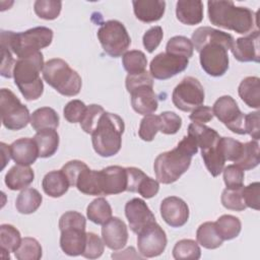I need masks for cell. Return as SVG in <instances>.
<instances>
[{
    "instance_id": "1",
    "label": "cell",
    "mask_w": 260,
    "mask_h": 260,
    "mask_svg": "<svg viewBox=\"0 0 260 260\" xmlns=\"http://www.w3.org/2000/svg\"><path fill=\"white\" fill-rule=\"evenodd\" d=\"M191 42L199 53L202 69L210 76H222L229 69V54L235 39L232 35L210 26H200L192 34Z\"/></svg>"
},
{
    "instance_id": "2",
    "label": "cell",
    "mask_w": 260,
    "mask_h": 260,
    "mask_svg": "<svg viewBox=\"0 0 260 260\" xmlns=\"http://www.w3.org/2000/svg\"><path fill=\"white\" fill-rule=\"evenodd\" d=\"M197 151L198 145L195 139L187 135L174 149L158 154L153 162V170L157 181L162 184L176 182L189 169L192 156Z\"/></svg>"
},
{
    "instance_id": "3",
    "label": "cell",
    "mask_w": 260,
    "mask_h": 260,
    "mask_svg": "<svg viewBox=\"0 0 260 260\" xmlns=\"http://www.w3.org/2000/svg\"><path fill=\"white\" fill-rule=\"evenodd\" d=\"M208 18L211 24L241 35L258 30L257 14L247 7L236 6L233 1H208Z\"/></svg>"
},
{
    "instance_id": "4",
    "label": "cell",
    "mask_w": 260,
    "mask_h": 260,
    "mask_svg": "<svg viewBox=\"0 0 260 260\" xmlns=\"http://www.w3.org/2000/svg\"><path fill=\"white\" fill-rule=\"evenodd\" d=\"M124 130L125 124L120 116L105 112L91 133V142L94 151L103 157H110L117 154L121 149Z\"/></svg>"
},
{
    "instance_id": "5",
    "label": "cell",
    "mask_w": 260,
    "mask_h": 260,
    "mask_svg": "<svg viewBox=\"0 0 260 260\" xmlns=\"http://www.w3.org/2000/svg\"><path fill=\"white\" fill-rule=\"evenodd\" d=\"M53 41V30L46 26H37L25 31H1V46L7 47L17 58H24L49 47Z\"/></svg>"
},
{
    "instance_id": "6",
    "label": "cell",
    "mask_w": 260,
    "mask_h": 260,
    "mask_svg": "<svg viewBox=\"0 0 260 260\" xmlns=\"http://www.w3.org/2000/svg\"><path fill=\"white\" fill-rule=\"evenodd\" d=\"M44 57L41 52L16 60L13 69V78L21 94L27 101L41 98L44 83L40 77L44 69Z\"/></svg>"
},
{
    "instance_id": "7",
    "label": "cell",
    "mask_w": 260,
    "mask_h": 260,
    "mask_svg": "<svg viewBox=\"0 0 260 260\" xmlns=\"http://www.w3.org/2000/svg\"><path fill=\"white\" fill-rule=\"evenodd\" d=\"M126 89L131 95V106L140 115H150L157 110V96L153 90V79L146 70L137 74H128Z\"/></svg>"
},
{
    "instance_id": "8",
    "label": "cell",
    "mask_w": 260,
    "mask_h": 260,
    "mask_svg": "<svg viewBox=\"0 0 260 260\" xmlns=\"http://www.w3.org/2000/svg\"><path fill=\"white\" fill-rule=\"evenodd\" d=\"M43 77L49 85L65 96H74L81 89L80 75L67 62L59 58L50 59L45 63Z\"/></svg>"
},
{
    "instance_id": "9",
    "label": "cell",
    "mask_w": 260,
    "mask_h": 260,
    "mask_svg": "<svg viewBox=\"0 0 260 260\" xmlns=\"http://www.w3.org/2000/svg\"><path fill=\"white\" fill-rule=\"evenodd\" d=\"M85 225V217L77 211H67L61 215L59 219L60 247L65 254L82 255L86 241Z\"/></svg>"
},
{
    "instance_id": "10",
    "label": "cell",
    "mask_w": 260,
    "mask_h": 260,
    "mask_svg": "<svg viewBox=\"0 0 260 260\" xmlns=\"http://www.w3.org/2000/svg\"><path fill=\"white\" fill-rule=\"evenodd\" d=\"M69 185L76 187L79 192L85 195H103L100 185V171L90 170L81 160H70L62 167Z\"/></svg>"
},
{
    "instance_id": "11",
    "label": "cell",
    "mask_w": 260,
    "mask_h": 260,
    "mask_svg": "<svg viewBox=\"0 0 260 260\" xmlns=\"http://www.w3.org/2000/svg\"><path fill=\"white\" fill-rule=\"evenodd\" d=\"M96 35L104 51L114 58L124 55L131 44V39L126 27L119 20H108L104 22L100 26Z\"/></svg>"
},
{
    "instance_id": "12",
    "label": "cell",
    "mask_w": 260,
    "mask_h": 260,
    "mask_svg": "<svg viewBox=\"0 0 260 260\" xmlns=\"http://www.w3.org/2000/svg\"><path fill=\"white\" fill-rule=\"evenodd\" d=\"M0 113L2 124L8 130H20L30 122L28 109L7 88L0 90Z\"/></svg>"
},
{
    "instance_id": "13",
    "label": "cell",
    "mask_w": 260,
    "mask_h": 260,
    "mask_svg": "<svg viewBox=\"0 0 260 260\" xmlns=\"http://www.w3.org/2000/svg\"><path fill=\"white\" fill-rule=\"evenodd\" d=\"M204 88L200 81L192 76L185 77L173 90L174 106L183 112H192L204 102Z\"/></svg>"
},
{
    "instance_id": "14",
    "label": "cell",
    "mask_w": 260,
    "mask_h": 260,
    "mask_svg": "<svg viewBox=\"0 0 260 260\" xmlns=\"http://www.w3.org/2000/svg\"><path fill=\"white\" fill-rule=\"evenodd\" d=\"M213 115L224 124L228 129L237 134H245V115L241 112L237 102L231 95L218 98L212 107Z\"/></svg>"
},
{
    "instance_id": "15",
    "label": "cell",
    "mask_w": 260,
    "mask_h": 260,
    "mask_svg": "<svg viewBox=\"0 0 260 260\" xmlns=\"http://www.w3.org/2000/svg\"><path fill=\"white\" fill-rule=\"evenodd\" d=\"M137 235L138 252L142 257H156L165 251L168 243L167 235L156 221L141 230Z\"/></svg>"
},
{
    "instance_id": "16",
    "label": "cell",
    "mask_w": 260,
    "mask_h": 260,
    "mask_svg": "<svg viewBox=\"0 0 260 260\" xmlns=\"http://www.w3.org/2000/svg\"><path fill=\"white\" fill-rule=\"evenodd\" d=\"M189 64V59L170 53L157 54L149 64L150 75L159 80L169 79L183 72Z\"/></svg>"
},
{
    "instance_id": "17",
    "label": "cell",
    "mask_w": 260,
    "mask_h": 260,
    "mask_svg": "<svg viewBox=\"0 0 260 260\" xmlns=\"http://www.w3.org/2000/svg\"><path fill=\"white\" fill-rule=\"evenodd\" d=\"M125 215L131 231L135 234H138L147 225L155 222L154 214L140 198H133L126 203Z\"/></svg>"
},
{
    "instance_id": "18",
    "label": "cell",
    "mask_w": 260,
    "mask_h": 260,
    "mask_svg": "<svg viewBox=\"0 0 260 260\" xmlns=\"http://www.w3.org/2000/svg\"><path fill=\"white\" fill-rule=\"evenodd\" d=\"M127 171L120 166H110L100 171V185L103 195H115L127 190Z\"/></svg>"
},
{
    "instance_id": "19",
    "label": "cell",
    "mask_w": 260,
    "mask_h": 260,
    "mask_svg": "<svg viewBox=\"0 0 260 260\" xmlns=\"http://www.w3.org/2000/svg\"><path fill=\"white\" fill-rule=\"evenodd\" d=\"M160 215L170 226L181 228L188 221L189 207L183 199L169 196L160 203Z\"/></svg>"
},
{
    "instance_id": "20",
    "label": "cell",
    "mask_w": 260,
    "mask_h": 260,
    "mask_svg": "<svg viewBox=\"0 0 260 260\" xmlns=\"http://www.w3.org/2000/svg\"><path fill=\"white\" fill-rule=\"evenodd\" d=\"M127 171V190L129 192H138L143 198L154 197L158 190V181L146 176L140 169L135 167L126 168Z\"/></svg>"
},
{
    "instance_id": "21",
    "label": "cell",
    "mask_w": 260,
    "mask_h": 260,
    "mask_svg": "<svg viewBox=\"0 0 260 260\" xmlns=\"http://www.w3.org/2000/svg\"><path fill=\"white\" fill-rule=\"evenodd\" d=\"M260 32L255 30L245 37L238 38L232 47L234 57L240 62H256L260 61Z\"/></svg>"
},
{
    "instance_id": "22",
    "label": "cell",
    "mask_w": 260,
    "mask_h": 260,
    "mask_svg": "<svg viewBox=\"0 0 260 260\" xmlns=\"http://www.w3.org/2000/svg\"><path fill=\"white\" fill-rule=\"evenodd\" d=\"M104 244L111 250L124 248L128 241V229L126 223L119 217H111L102 226Z\"/></svg>"
},
{
    "instance_id": "23",
    "label": "cell",
    "mask_w": 260,
    "mask_h": 260,
    "mask_svg": "<svg viewBox=\"0 0 260 260\" xmlns=\"http://www.w3.org/2000/svg\"><path fill=\"white\" fill-rule=\"evenodd\" d=\"M11 158L21 166H30L39 157V149L34 138L23 137L13 141L10 145Z\"/></svg>"
},
{
    "instance_id": "24",
    "label": "cell",
    "mask_w": 260,
    "mask_h": 260,
    "mask_svg": "<svg viewBox=\"0 0 260 260\" xmlns=\"http://www.w3.org/2000/svg\"><path fill=\"white\" fill-rule=\"evenodd\" d=\"M132 5L136 18L147 23L159 20L166 10V2L162 0H134Z\"/></svg>"
},
{
    "instance_id": "25",
    "label": "cell",
    "mask_w": 260,
    "mask_h": 260,
    "mask_svg": "<svg viewBox=\"0 0 260 260\" xmlns=\"http://www.w3.org/2000/svg\"><path fill=\"white\" fill-rule=\"evenodd\" d=\"M178 20L187 25H195L203 19V3L200 0H180L176 4Z\"/></svg>"
},
{
    "instance_id": "26",
    "label": "cell",
    "mask_w": 260,
    "mask_h": 260,
    "mask_svg": "<svg viewBox=\"0 0 260 260\" xmlns=\"http://www.w3.org/2000/svg\"><path fill=\"white\" fill-rule=\"evenodd\" d=\"M35 179V173L29 166L15 165L5 175L6 186L13 191L25 189Z\"/></svg>"
},
{
    "instance_id": "27",
    "label": "cell",
    "mask_w": 260,
    "mask_h": 260,
    "mask_svg": "<svg viewBox=\"0 0 260 260\" xmlns=\"http://www.w3.org/2000/svg\"><path fill=\"white\" fill-rule=\"evenodd\" d=\"M42 187L48 196L58 198L63 196L68 191L70 185L66 176L60 170L47 173L43 178Z\"/></svg>"
},
{
    "instance_id": "28",
    "label": "cell",
    "mask_w": 260,
    "mask_h": 260,
    "mask_svg": "<svg viewBox=\"0 0 260 260\" xmlns=\"http://www.w3.org/2000/svg\"><path fill=\"white\" fill-rule=\"evenodd\" d=\"M238 93L242 101L250 108L260 107V79L257 76L244 78L238 88Z\"/></svg>"
},
{
    "instance_id": "29",
    "label": "cell",
    "mask_w": 260,
    "mask_h": 260,
    "mask_svg": "<svg viewBox=\"0 0 260 260\" xmlns=\"http://www.w3.org/2000/svg\"><path fill=\"white\" fill-rule=\"evenodd\" d=\"M39 149V157L47 158L55 154L59 146V134L55 129L37 131L34 136Z\"/></svg>"
},
{
    "instance_id": "30",
    "label": "cell",
    "mask_w": 260,
    "mask_h": 260,
    "mask_svg": "<svg viewBox=\"0 0 260 260\" xmlns=\"http://www.w3.org/2000/svg\"><path fill=\"white\" fill-rule=\"evenodd\" d=\"M188 135L195 139L198 147L201 149H205L216 144L220 138L219 134L214 129L199 123H191L189 125Z\"/></svg>"
},
{
    "instance_id": "31",
    "label": "cell",
    "mask_w": 260,
    "mask_h": 260,
    "mask_svg": "<svg viewBox=\"0 0 260 260\" xmlns=\"http://www.w3.org/2000/svg\"><path fill=\"white\" fill-rule=\"evenodd\" d=\"M30 125L36 131L44 129H56L59 126V116L49 107L37 109L30 116Z\"/></svg>"
},
{
    "instance_id": "32",
    "label": "cell",
    "mask_w": 260,
    "mask_h": 260,
    "mask_svg": "<svg viewBox=\"0 0 260 260\" xmlns=\"http://www.w3.org/2000/svg\"><path fill=\"white\" fill-rule=\"evenodd\" d=\"M220 139V138H219ZM201 155L204 161V165L212 177H217L223 170L225 158L220 148L219 140L216 144L201 149Z\"/></svg>"
},
{
    "instance_id": "33",
    "label": "cell",
    "mask_w": 260,
    "mask_h": 260,
    "mask_svg": "<svg viewBox=\"0 0 260 260\" xmlns=\"http://www.w3.org/2000/svg\"><path fill=\"white\" fill-rule=\"evenodd\" d=\"M43 197L35 188H25L17 196L15 207L19 213L30 214L41 206Z\"/></svg>"
},
{
    "instance_id": "34",
    "label": "cell",
    "mask_w": 260,
    "mask_h": 260,
    "mask_svg": "<svg viewBox=\"0 0 260 260\" xmlns=\"http://www.w3.org/2000/svg\"><path fill=\"white\" fill-rule=\"evenodd\" d=\"M196 239L202 247L211 250L220 247L223 242L216 231L215 223L212 221H206L199 225L196 232Z\"/></svg>"
},
{
    "instance_id": "35",
    "label": "cell",
    "mask_w": 260,
    "mask_h": 260,
    "mask_svg": "<svg viewBox=\"0 0 260 260\" xmlns=\"http://www.w3.org/2000/svg\"><path fill=\"white\" fill-rule=\"evenodd\" d=\"M216 231L223 241H229L237 238L241 233V220L231 214H223L214 222Z\"/></svg>"
},
{
    "instance_id": "36",
    "label": "cell",
    "mask_w": 260,
    "mask_h": 260,
    "mask_svg": "<svg viewBox=\"0 0 260 260\" xmlns=\"http://www.w3.org/2000/svg\"><path fill=\"white\" fill-rule=\"evenodd\" d=\"M86 215L93 223L103 225L112 217V207L105 198L100 197L89 203L86 209Z\"/></svg>"
},
{
    "instance_id": "37",
    "label": "cell",
    "mask_w": 260,
    "mask_h": 260,
    "mask_svg": "<svg viewBox=\"0 0 260 260\" xmlns=\"http://www.w3.org/2000/svg\"><path fill=\"white\" fill-rule=\"evenodd\" d=\"M19 231L11 224L0 225V250L2 254L15 252L21 243Z\"/></svg>"
},
{
    "instance_id": "38",
    "label": "cell",
    "mask_w": 260,
    "mask_h": 260,
    "mask_svg": "<svg viewBox=\"0 0 260 260\" xmlns=\"http://www.w3.org/2000/svg\"><path fill=\"white\" fill-rule=\"evenodd\" d=\"M201 256V250L197 242L191 239H183L173 248V257L177 260H197Z\"/></svg>"
},
{
    "instance_id": "39",
    "label": "cell",
    "mask_w": 260,
    "mask_h": 260,
    "mask_svg": "<svg viewBox=\"0 0 260 260\" xmlns=\"http://www.w3.org/2000/svg\"><path fill=\"white\" fill-rule=\"evenodd\" d=\"M260 162L259 143L258 140H251L244 143V148L240 159L235 164L244 171L252 170L256 168Z\"/></svg>"
},
{
    "instance_id": "40",
    "label": "cell",
    "mask_w": 260,
    "mask_h": 260,
    "mask_svg": "<svg viewBox=\"0 0 260 260\" xmlns=\"http://www.w3.org/2000/svg\"><path fill=\"white\" fill-rule=\"evenodd\" d=\"M122 64L128 74H137L145 71L147 58L142 51L132 50L123 55Z\"/></svg>"
},
{
    "instance_id": "41",
    "label": "cell",
    "mask_w": 260,
    "mask_h": 260,
    "mask_svg": "<svg viewBox=\"0 0 260 260\" xmlns=\"http://www.w3.org/2000/svg\"><path fill=\"white\" fill-rule=\"evenodd\" d=\"M18 260H39L42 257L41 244L34 238L25 237L14 252Z\"/></svg>"
},
{
    "instance_id": "42",
    "label": "cell",
    "mask_w": 260,
    "mask_h": 260,
    "mask_svg": "<svg viewBox=\"0 0 260 260\" xmlns=\"http://www.w3.org/2000/svg\"><path fill=\"white\" fill-rule=\"evenodd\" d=\"M193 51L194 47L191 40L184 36H175L171 38L166 46L167 53L185 57L187 59L193 56Z\"/></svg>"
},
{
    "instance_id": "43",
    "label": "cell",
    "mask_w": 260,
    "mask_h": 260,
    "mask_svg": "<svg viewBox=\"0 0 260 260\" xmlns=\"http://www.w3.org/2000/svg\"><path fill=\"white\" fill-rule=\"evenodd\" d=\"M62 8V2L56 0H37L34 4L35 13L43 19H56Z\"/></svg>"
},
{
    "instance_id": "44",
    "label": "cell",
    "mask_w": 260,
    "mask_h": 260,
    "mask_svg": "<svg viewBox=\"0 0 260 260\" xmlns=\"http://www.w3.org/2000/svg\"><path fill=\"white\" fill-rule=\"evenodd\" d=\"M243 188V187H242ZM242 188L239 189H229L225 188L221 193V204L231 210L243 211L247 208L245 205L243 196H242Z\"/></svg>"
},
{
    "instance_id": "45",
    "label": "cell",
    "mask_w": 260,
    "mask_h": 260,
    "mask_svg": "<svg viewBox=\"0 0 260 260\" xmlns=\"http://www.w3.org/2000/svg\"><path fill=\"white\" fill-rule=\"evenodd\" d=\"M219 144L225 160H231L236 164L240 159L244 143L232 137H220Z\"/></svg>"
},
{
    "instance_id": "46",
    "label": "cell",
    "mask_w": 260,
    "mask_h": 260,
    "mask_svg": "<svg viewBox=\"0 0 260 260\" xmlns=\"http://www.w3.org/2000/svg\"><path fill=\"white\" fill-rule=\"evenodd\" d=\"M159 131L167 135L176 134L182 126V118L174 112H162L158 115Z\"/></svg>"
},
{
    "instance_id": "47",
    "label": "cell",
    "mask_w": 260,
    "mask_h": 260,
    "mask_svg": "<svg viewBox=\"0 0 260 260\" xmlns=\"http://www.w3.org/2000/svg\"><path fill=\"white\" fill-rule=\"evenodd\" d=\"M157 131H159L158 116L153 114L144 116V118L140 122L138 130L139 137L144 141H152Z\"/></svg>"
},
{
    "instance_id": "48",
    "label": "cell",
    "mask_w": 260,
    "mask_h": 260,
    "mask_svg": "<svg viewBox=\"0 0 260 260\" xmlns=\"http://www.w3.org/2000/svg\"><path fill=\"white\" fill-rule=\"evenodd\" d=\"M105 113L104 109L102 106L100 105H89L86 108L85 114L82 118V120L80 121V127L82 128V130L85 133L91 134L101 118V116Z\"/></svg>"
},
{
    "instance_id": "49",
    "label": "cell",
    "mask_w": 260,
    "mask_h": 260,
    "mask_svg": "<svg viewBox=\"0 0 260 260\" xmlns=\"http://www.w3.org/2000/svg\"><path fill=\"white\" fill-rule=\"evenodd\" d=\"M105 244L94 233H86V241L82 256L87 259H96L104 253Z\"/></svg>"
},
{
    "instance_id": "50",
    "label": "cell",
    "mask_w": 260,
    "mask_h": 260,
    "mask_svg": "<svg viewBox=\"0 0 260 260\" xmlns=\"http://www.w3.org/2000/svg\"><path fill=\"white\" fill-rule=\"evenodd\" d=\"M223 181L229 189H239L244 186V170L237 165H230L223 170Z\"/></svg>"
},
{
    "instance_id": "51",
    "label": "cell",
    "mask_w": 260,
    "mask_h": 260,
    "mask_svg": "<svg viewBox=\"0 0 260 260\" xmlns=\"http://www.w3.org/2000/svg\"><path fill=\"white\" fill-rule=\"evenodd\" d=\"M86 108L85 104L80 100H72L64 107V118L69 123H80L85 114Z\"/></svg>"
},
{
    "instance_id": "52",
    "label": "cell",
    "mask_w": 260,
    "mask_h": 260,
    "mask_svg": "<svg viewBox=\"0 0 260 260\" xmlns=\"http://www.w3.org/2000/svg\"><path fill=\"white\" fill-rule=\"evenodd\" d=\"M260 184L259 182H254L248 186H243L242 188V196L247 207L253 208L255 210H259L260 208Z\"/></svg>"
},
{
    "instance_id": "53",
    "label": "cell",
    "mask_w": 260,
    "mask_h": 260,
    "mask_svg": "<svg viewBox=\"0 0 260 260\" xmlns=\"http://www.w3.org/2000/svg\"><path fill=\"white\" fill-rule=\"evenodd\" d=\"M164 37L162 28L159 25H155L147 29L142 38L144 48L148 53H152L160 44Z\"/></svg>"
},
{
    "instance_id": "54",
    "label": "cell",
    "mask_w": 260,
    "mask_h": 260,
    "mask_svg": "<svg viewBox=\"0 0 260 260\" xmlns=\"http://www.w3.org/2000/svg\"><path fill=\"white\" fill-rule=\"evenodd\" d=\"M259 112H253L245 115L244 130L245 134H249L254 140L260 138V117Z\"/></svg>"
},
{
    "instance_id": "55",
    "label": "cell",
    "mask_w": 260,
    "mask_h": 260,
    "mask_svg": "<svg viewBox=\"0 0 260 260\" xmlns=\"http://www.w3.org/2000/svg\"><path fill=\"white\" fill-rule=\"evenodd\" d=\"M1 68L0 72L3 77H13V69L16 61L12 57V52L5 46H1Z\"/></svg>"
},
{
    "instance_id": "56",
    "label": "cell",
    "mask_w": 260,
    "mask_h": 260,
    "mask_svg": "<svg viewBox=\"0 0 260 260\" xmlns=\"http://www.w3.org/2000/svg\"><path fill=\"white\" fill-rule=\"evenodd\" d=\"M213 111L210 107L207 106H199L195 108L190 114L189 118L193 123L205 124L213 119Z\"/></svg>"
},
{
    "instance_id": "57",
    "label": "cell",
    "mask_w": 260,
    "mask_h": 260,
    "mask_svg": "<svg viewBox=\"0 0 260 260\" xmlns=\"http://www.w3.org/2000/svg\"><path fill=\"white\" fill-rule=\"evenodd\" d=\"M1 146V151H2V169H4V167L6 166L7 162H9L10 157H11V153H10V145H6L4 142L0 143Z\"/></svg>"
}]
</instances>
